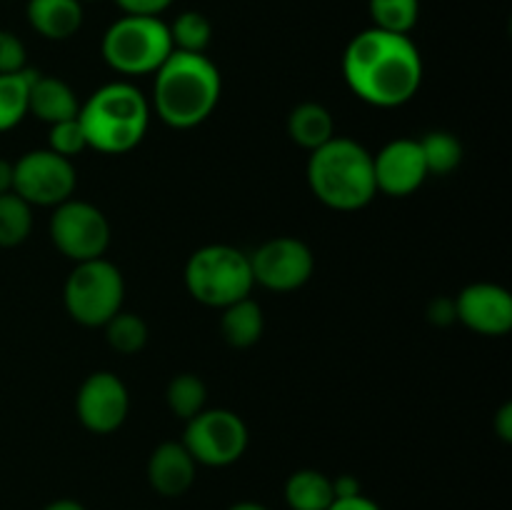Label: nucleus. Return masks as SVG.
I'll return each mask as SVG.
<instances>
[{
    "mask_svg": "<svg viewBox=\"0 0 512 510\" xmlns=\"http://www.w3.org/2000/svg\"><path fill=\"white\" fill-rule=\"evenodd\" d=\"M343 78L363 103L398 108L418 95L423 58L410 35L368 28L345 48Z\"/></svg>",
    "mask_w": 512,
    "mask_h": 510,
    "instance_id": "1",
    "label": "nucleus"
},
{
    "mask_svg": "<svg viewBox=\"0 0 512 510\" xmlns=\"http://www.w3.org/2000/svg\"><path fill=\"white\" fill-rule=\"evenodd\" d=\"M220 93V70L208 55L173 50L155 70L153 110L170 128L188 130L213 115Z\"/></svg>",
    "mask_w": 512,
    "mask_h": 510,
    "instance_id": "2",
    "label": "nucleus"
},
{
    "mask_svg": "<svg viewBox=\"0 0 512 510\" xmlns=\"http://www.w3.org/2000/svg\"><path fill=\"white\" fill-rule=\"evenodd\" d=\"M308 185L320 203L340 213L365 208L378 195L373 155L358 140L335 135L310 153Z\"/></svg>",
    "mask_w": 512,
    "mask_h": 510,
    "instance_id": "3",
    "label": "nucleus"
},
{
    "mask_svg": "<svg viewBox=\"0 0 512 510\" xmlns=\"http://www.w3.org/2000/svg\"><path fill=\"white\" fill-rule=\"evenodd\" d=\"M88 148L123 155L138 148L150 125V100L135 85L108 83L95 90L78 113Z\"/></svg>",
    "mask_w": 512,
    "mask_h": 510,
    "instance_id": "4",
    "label": "nucleus"
},
{
    "mask_svg": "<svg viewBox=\"0 0 512 510\" xmlns=\"http://www.w3.org/2000/svg\"><path fill=\"white\" fill-rule=\"evenodd\" d=\"M185 288L198 303L208 308H228L253 293L250 255L233 245H205L195 250L185 263Z\"/></svg>",
    "mask_w": 512,
    "mask_h": 510,
    "instance_id": "5",
    "label": "nucleus"
},
{
    "mask_svg": "<svg viewBox=\"0 0 512 510\" xmlns=\"http://www.w3.org/2000/svg\"><path fill=\"white\" fill-rule=\"evenodd\" d=\"M100 53L115 73L148 75L173 53V40L168 25L160 18L123 15L105 30Z\"/></svg>",
    "mask_w": 512,
    "mask_h": 510,
    "instance_id": "6",
    "label": "nucleus"
},
{
    "mask_svg": "<svg viewBox=\"0 0 512 510\" xmlns=\"http://www.w3.org/2000/svg\"><path fill=\"white\" fill-rule=\"evenodd\" d=\"M123 298V275L105 258L75 263L63 285L65 310L75 323L88 328H103L115 313H120Z\"/></svg>",
    "mask_w": 512,
    "mask_h": 510,
    "instance_id": "7",
    "label": "nucleus"
},
{
    "mask_svg": "<svg viewBox=\"0 0 512 510\" xmlns=\"http://www.w3.org/2000/svg\"><path fill=\"white\" fill-rule=\"evenodd\" d=\"M180 443L188 448L195 463L225 468L243 458L248 448V425L233 410L205 408L195 418L185 420Z\"/></svg>",
    "mask_w": 512,
    "mask_h": 510,
    "instance_id": "8",
    "label": "nucleus"
},
{
    "mask_svg": "<svg viewBox=\"0 0 512 510\" xmlns=\"http://www.w3.org/2000/svg\"><path fill=\"white\" fill-rule=\"evenodd\" d=\"M78 173L73 160L53 150H30L13 163V193L28 205L58 208L73 198Z\"/></svg>",
    "mask_w": 512,
    "mask_h": 510,
    "instance_id": "9",
    "label": "nucleus"
},
{
    "mask_svg": "<svg viewBox=\"0 0 512 510\" xmlns=\"http://www.w3.org/2000/svg\"><path fill=\"white\" fill-rule=\"evenodd\" d=\"M50 240L73 263L103 258L110 245V223L93 203L70 198L50 218Z\"/></svg>",
    "mask_w": 512,
    "mask_h": 510,
    "instance_id": "10",
    "label": "nucleus"
},
{
    "mask_svg": "<svg viewBox=\"0 0 512 510\" xmlns=\"http://www.w3.org/2000/svg\"><path fill=\"white\" fill-rule=\"evenodd\" d=\"M250 270L253 280L263 288L275 293H290L298 290L313 278L315 255L308 243L290 235L268 240L250 255Z\"/></svg>",
    "mask_w": 512,
    "mask_h": 510,
    "instance_id": "11",
    "label": "nucleus"
},
{
    "mask_svg": "<svg viewBox=\"0 0 512 510\" xmlns=\"http://www.w3.org/2000/svg\"><path fill=\"white\" fill-rule=\"evenodd\" d=\"M75 413L85 430L95 435L115 433L130 413V395L123 380L108 370L90 373L75 398Z\"/></svg>",
    "mask_w": 512,
    "mask_h": 510,
    "instance_id": "12",
    "label": "nucleus"
},
{
    "mask_svg": "<svg viewBox=\"0 0 512 510\" xmlns=\"http://www.w3.org/2000/svg\"><path fill=\"white\" fill-rule=\"evenodd\" d=\"M373 173L378 193L390 198H408L428 180L423 148L413 138H398L373 155Z\"/></svg>",
    "mask_w": 512,
    "mask_h": 510,
    "instance_id": "13",
    "label": "nucleus"
},
{
    "mask_svg": "<svg viewBox=\"0 0 512 510\" xmlns=\"http://www.w3.org/2000/svg\"><path fill=\"white\" fill-rule=\"evenodd\" d=\"M455 320L473 333L503 338L512 328V295L503 285L473 283L453 300Z\"/></svg>",
    "mask_w": 512,
    "mask_h": 510,
    "instance_id": "14",
    "label": "nucleus"
},
{
    "mask_svg": "<svg viewBox=\"0 0 512 510\" xmlns=\"http://www.w3.org/2000/svg\"><path fill=\"white\" fill-rule=\"evenodd\" d=\"M195 473H198V463L183 443L168 440L150 453L148 480L155 493H160L163 498H178V495L188 493L190 485L195 483Z\"/></svg>",
    "mask_w": 512,
    "mask_h": 510,
    "instance_id": "15",
    "label": "nucleus"
},
{
    "mask_svg": "<svg viewBox=\"0 0 512 510\" xmlns=\"http://www.w3.org/2000/svg\"><path fill=\"white\" fill-rule=\"evenodd\" d=\"M80 103L75 98V90L65 80L53 78V75H40L30 85L28 115H35L43 123L53 125L60 120L78 118Z\"/></svg>",
    "mask_w": 512,
    "mask_h": 510,
    "instance_id": "16",
    "label": "nucleus"
},
{
    "mask_svg": "<svg viewBox=\"0 0 512 510\" xmlns=\"http://www.w3.org/2000/svg\"><path fill=\"white\" fill-rule=\"evenodd\" d=\"M28 23L48 40H68L83 25L80 0H28Z\"/></svg>",
    "mask_w": 512,
    "mask_h": 510,
    "instance_id": "17",
    "label": "nucleus"
},
{
    "mask_svg": "<svg viewBox=\"0 0 512 510\" xmlns=\"http://www.w3.org/2000/svg\"><path fill=\"white\" fill-rule=\"evenodd\" d=\"M288 135L305 150H318L335 138V120L320 103H300L288 115Z\"/></svg>",
    "mask_w": 512,
    "mask_h": 510,
    "instance_id": "18",
    "label": "nucleus"
},
{
    "mask_svg": "<svg viewBox=\"0 0 512 510\" xmlns=\"http://www.w3.org/2000/svg\"><path fill=\"white\" fill-rule=\"evenodd\" d=\"M265 318L260 305L253 298H243L238 303L223 308L220 315V333H223L225 343L233 348H250L263 338Z\"/></svg>",
    "mask_w": 512,
    "mask_h": 510,
    "instance_id": "19",
    "label": "nucleus"
},
{
    "mask_svg": "<svg viewBox=\"0 0 512 510\" xmlns=\"http://www.w3.org/2000/svg\"><path fill=\"white\" fill-rule=\"evenodd\" d=\"M333 500V480L320 470H298L285 483V503L290 510H328Z\"/></svg>",
    "mask_w": 512,
    "mask_h": 510,
    "instance_id": "20",
    "label": "nucleus"
},
{
    "mask_svg": "<svg viewBox=\"0 0 512 510\" xmlns=\"http://www.w3.org/2000/svg\"><path fill=\"white\" fill-rule=\"evenodd\" d=\"M38 78V70H20V73L0 75V133L13 130L28 115L30 85Z\"/></svg>",
    "mask_w": 512,
    "mask_h": 510,
    "instance_id": "21",
    "label": "nucleus"
},
{
    "mask_svg": "<svg viewBox=\"0 0 512 510\" xmlns=\"http://www.w3.org/2000/svg\"><path fill=\"white\" fill-rule=\"evenodd\" d=\"M33 230V205L25 203L20 195H0V248H15L25 243Z\"/></svg>",
    "mask_w": 512,
    "mask_h": 510,
    "instance_id": "22",
    "label": "nucleus"
},
{
    "mask_svg": "<svg viewBox=\"0 0 512 510\" xmlns=\"http://www.w3.org/2000/svg\"><path fill=\"white\" fill-rule=\"evenodd\" d=\"M105 328V340L120 355H135L148 343V323L138 313H115Z\"/></svg>",
    "mask_w": 512,
    "mask_h": 510,
    "instance_id": "23",
    "label": "nucleus"
},
{
    "mask_svg": "<svg viewBox=\"0 0 512 510\" xmlns=\"http://www.w3.org/2000/svg\"><path fill=\"white\" fill-rule=\"evenodd\" d=\"M418 143L423 148L425 165H428L430 175L453 173L460 165V160H463V143L458 140V135L448 133V130H433V133H428Z\"/></svg>",
    "mask_w": 512,
    "mask_h": 510,
    "instance_id": "24",
    "label": "nucleus"
},
{
    "mask_svg": "<svg viewBox=\"0 0 512 510\" xmlns=\"http://www.w3.org/2000/svg\"><path fill=\"white\" fill-rule=\"evenodd\" d=\"M168 30L173 50H183V53H205L213 40V23L198 10L180 13L173 25H168Z\"/></svg>",
    "mask_w": 512,
    "mask_h": 510,
    "instance_id": "25",
    "label": "nucleus"
},
{
    "mask_svg": "<svg viewBox=\"0 0 512 510\" xmlns=\"http://www.w3.org/2000/svg\"><path fill=\"white\" fill-rule=\"evenodd\" d=\"M165 400H168V408L173 410L180 420H190L195 418L200 410H205L208 388H205V383L200 380V375L180 373L170 380Z\"/></svg>",
    "mask_w": 512,
    "mask_h": 510,
    "instance_id": "26",
    "label": "nucleus"
},
{
    "mask_svg": "<svg viewBox=\"0 0 512 510\" xmlns=\"http://www.w3.org/2000/svg\"><path fill=\"white\" fill-rule=\"evenodd\" d=\"M420 15V0H370L373 28L385 33L408 35Z\"/></svg>",
    "mask_w": 512,
    "mask_h": 510,
    "instance_id": "27",
    "label": "nucleus"
},
{
    "mask_svg": "<svg viewBox=\"0 0 512 510\" xmlns=\"http://www.w3.org/2000/svg\"><path fill=\"white\" fill-rule=\"evenodd\" d=\"M48 150H53V153L63 155V158L68 160H73L75 155L88 150V138H85L80 120L70 118V120H60V123L50 125Z\"/></svg>",
    "mask_w": 512,
    "mask_h": 510,
    "instance_id": "28",
    "label": "nucleus"
},
{
    "mask_svg": "<svg viewBox=\"0 0 512 510\" xmlns=\"http://www.w3.org/2000/svg\"><path fill=\"white\" fill-rule=\"evenodd\" d=\"M25 60H28V53H25L23 40L10 30H0V75L20 73L28 68Z\"/></svg>",
    "mask_w": 512,
    "mask_h": 510,
    "instance_id": "29",
    "label": "nucleus"
},
{
    "mask_svg": "<svg viewBox=\"0 0 512 510\" xmlns=\"http://www.w3.org/2000/svg\"><path fill=\"white\" fill-rule=\"evenodd\" d=\"M125 15H148V18H160V13L170 8L173 0H115Z\"/></svg>",
    "mask_w": 512,
    "mask_h": 510,
    "instance_id": "30",
    "label": "nucleus"
},
{
    "mask_svg": "<svg viewBox=\"0 0 512 510\" xmlns=\"http://www.w3.org/2000/svg\"><path fill=\"white\" fill-rule=\"evenodd\" d=\"M328 510H380V505L360 493V495H353V498H335Z\"/></svg>",
    "mask_w": 512,
    "mask_h": 510,
    "instance_id": "31",
    "label": "nucleus"
},
{
    "mask_svg": "<svg viewBox=\"0 0 512 510\" xmlns=\"http://www.w3.org/2000/svg\"><path fill=\"white\" fill-rule=\"evenodd\" d=\"M430 320L438 325H448L455 320V303L448 298H438L430 305Z\"/></svg>",
    "mask_w": 512,
    "mask_h": 510,
    "instance_id": "32",
    "label": "nucleus"
},
{
    "mask_svg": "<svg viewBox=\"0 0 512 510\" xmlns=\"http://www.w3.org/2000/svg\"><path fill=\"white\" fill-rule=\"evenodd\" d=\"M360 480L355 475H338L333 478V495L335 498H353V495H360Z\"/></svg>",
    "mask_w": 512,
    "mask_h": 510,
    "instance_id": "33",
    "label": "nucleus"
},
{
    "mask_svg": "<svg viewBox=\"0 0 512 510\" xmlns=\"http://www.w3.org/2000/svg\"><path fill=\"white\" fill-rule=\"evenodd\" d=\"M495 433H498L505 443L512 440V403H505L503 408L498 410V415H495Z\"/></svg>",
    "mask_w": 512,
    "mask_h": 510,
    "instance_id": "34",
    "label": "nucleus"
},
{
    "mask_svg": "<svg viewBox=\"0 0 512 510\" xmlns=\"http://www.w3.org/2000/svg\"><path fill=\"white\" fill-rule=\"evenodd\" d=\"M10 190H13V163L0 158V195L10 193Z\"/></svg>",
    "mask_w": 512,
    "mask_h": 510,
    "instance_id": "35",
    "label": "nucleus"
},
{
    "mask_svg": "<svg viewBox=\"0 0 512 510\" xmlns=\"http://www.w3.org/2000/svg\"><path fill=\"white\" fill-rule=\"evenodd\" d=\"M43 510H85V508H83V505L78 503V500L63 498V500H53V503L45 505Z\"/></svg>",
    "mask_w": 512,
    "mask_h": 510,
    "instance_id": "36",
    "label": "nucleus"
},
{
    "mask_svg": "<svg viewBox=\"0 0 512 510\" xmlns=\"http://www.w3.org/2000/svg\"><path fill=\"white\" fill-rule=\"evenodd\" d=\"M228 510H268V508H265V505H260V503H253V500H243V503L230 505Z\"/></svg>",
    "mask_w": 512,
    "mask_h": 510,
    "instance_id": "37",
    "label": "nucleus"
},
{
    "mask_svg": "<svg viewBox=\"0 0 512 510\" xmlns=\"http://www.w3.org/2000/svg\"><path fill=\"white\" fill-rule=\"evenodd\" d=\"M80 3H83V0H80Z\"/></svg>",
    "mask_w": 512,
    "mask_h": 510,
    "instance_id": "38",
    "label": "nucleus"
}]
</instances>
